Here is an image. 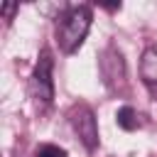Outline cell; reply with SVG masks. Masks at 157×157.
<instances>
[{"instance_id": "1", "label": "cell", "mask_w": 157, "mask_h": 157, "mask_svg": "<svg viewBox=\"0 0 157 157\" xmlns=\"http://www.w3.org/2000/svg\"><path fill=\"white\" fill-rule=\"evenodd\" d=\"M88 29H91V10L86 5L66 10L56 22V42H59L61 52L74 54L83 44Z\"/></svg>"}, {"instance_id": "2", "label": "cell", "mask_w": 157, "mask_h": 157, "mask_svg": "<svg viewBox=\"0 0 157 157\" xmlns=\"http://www.w3.org/2000/svg\"><path fill=\"white\" fill-rule=\"evenodd\" d=\"M52 52L49 49H42L39 54V61L34 66V74H32V93L37 101L42 103H49L52 96H54V81H52Z\"/></svg>"}, {"instance_id": "3", "label": "cell", "mask_w": 157, "mask_h": 157, "mask_svg": "<svg viewBox=\"0 0 157 157\" xmlns=\"http://www.w3.org/2000/svg\"><path fill=\"white\" fill-rule=\"evenodd\" d=\"M69 120H71V125H74V130L78 132V137H81V142L88 147V150H93L96 145H98V128H96V118H93V110L88 108V105H74V110L69 113Z\"/></svg>"}, {"instance_id": "4", "label": "cell", "mask_w": 157, "mask_h": 157, "mask_svg": "<svg viewBox=\"0 0 157 157\" xmlns=\"http://www.w3.org/2000/svg\"><path fill=\"white\" fill-rule=\"evenodd\" d=\"M101 71H103V78L105 83L113 88L115 83H123L125 81V59L120 54V49L115 47H108L101 56Z\"/></svg>"}, {"instance_id": "5", "label": "cell", "mask_w": 157, "mask_h": 157, "mask_svg": "<svg viewBox=\"0 0 157 157\" xmlns=\"http://www.w3.org/2000/svg\"><path fill=\"white\" fill-rule=\"evenodd\" d=\"M140 76L147 86H157V47H147L140 59Z\"/></svg>"}, {"instance_id": "6", "label": "cell", "mask_w": 157, "mask_h": 157, "mask_svg": "<svg viewBox=\"0 0 157 157\" xmlns=\"http://www.w3.org/2000/svg\"><path fill=\"white\" fill-rule=\"evenodd\" d=\"M115 123H118V128H123V130H135V128L140 125V120H137V113H135L130 105H123V108H118V113H115Z\"/></svg>"}, {"instance_id": "7", "label": "cell", "mask_w": 157, "mask_h": 157, "mask_svg": "<svg viewBox=\"0 0 157 157\" xmlns=\"http://www.w3.org/2000/svg\"><path fill=\"white\" fill-rule=\"evenodd\" d=\"M37 157H69V155H66V150H61L56 145H44V147H39Z\"/></svg>"}, {"instance_id": "8", "label": "cell", "mask_w": 157, "mask_h": 157, "mask_svg": "<svg viewBox=\"0 0 157 157\" xmlns=\"http://www.w3.org/2000/svg\"><path fill=\"white\" fill-rule=\"evenodd\" d=\"M15 10H17V5H15V2H5V5H2V17L10 22V17H12V12H15Z\"/></svg>"}]
</instances>
